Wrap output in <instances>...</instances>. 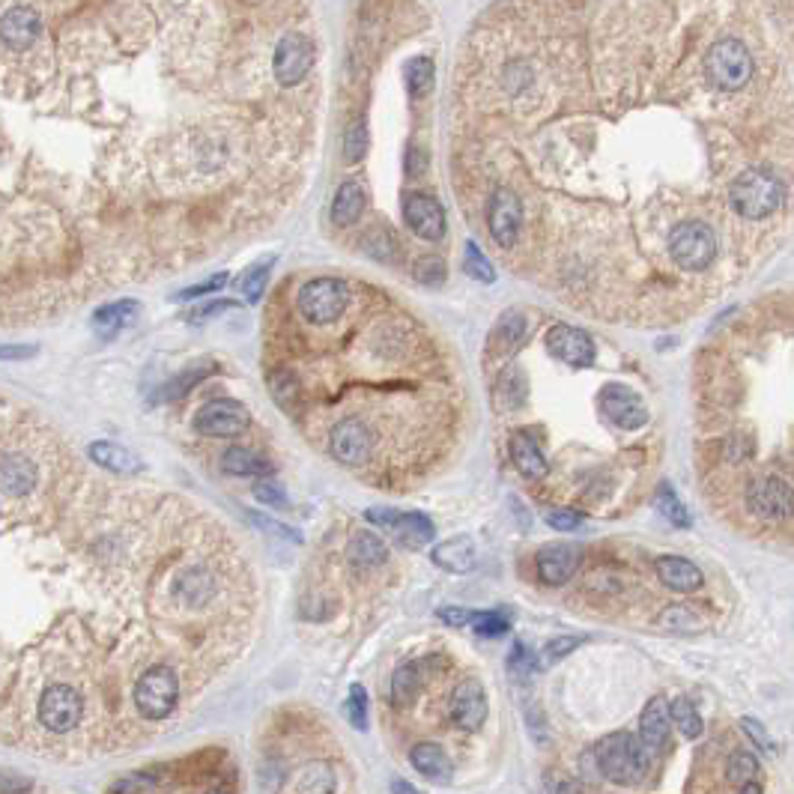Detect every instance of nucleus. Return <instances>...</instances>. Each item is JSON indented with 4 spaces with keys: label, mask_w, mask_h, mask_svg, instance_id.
Masks as SVG:
<instances>
[{
    "label": "nucleus",
    "mask_w": 794,
    "mask_h": 794,
    "mask_svg": "<svg viewBox=\"0 0 794 794\" xmlns=\"http://www.w3.org/2000/svg\"><path fill=\"white\" fill-rule=\"evenodd\" d=\"M39 15L30 6H12L3 18H0V39L9 48H27L33 45V39L39 36Z\"/></svg>",
    "instance_id": "4be33fe9"
},
{
    "label": "nucleus",
    "mask_w": 794,
    "mask_h": 794,
    "mask_svg": "<svg viewBox=\"0 0 794 794\" xmlns=\"http://www.w3.org/2000/svg\"><path fill=\"white\" fill-rule=\"evenodd\" d=\"M544 520L556 532H574V529L583 526V514L571 511V508H550V511H544Z\"/></svg>",
    "instance_id": "09e8293b"
},
{
    "label": "nucleus",
    "mask_w": 794,
    "mask_h": 794,
    "mask_svg": "<svg viewBox=\"0 0 794 794\" xmlns=\"http://www.w3.org/2000/svg\"><path fill=\"white\" fill-rule=\"evenodd\" d=\"M705 69H708V78L720 87V90H741L750 75H753V57L747 51L744 42L738 39H723L717 42L708 57H705Z\"/></svg>",
    "instance_id": "39448f33"
},
{
    "label": "nucleus",
    "mask_w": 794,
    "mask_h": 794,
    "mask_svg": "<svg viewBox=\"0 0 794 794\" xmlns=\"http://www.w3.org/2000/svg\"><path fill=\"white\" fill-rule=\"evenodd\" d=\"M254 499L263 502V505H269V508H287L290 505L287 502V493H284V487L278 481H257L254 484Z\"/></svg>",
    "instance_id": "8fccbe9b"
},
{
    "label": "nucleus",
    "mask_w": 794,
    "mask_h": 794,
    "mask_svg": "<svg viewBox=\"0 0 794 794\" xmlns=\"http://www.w3.org/2000/svg\"><path fill=\"white\" fill-rule=\"evenodd\" d=\"M245 427H248V409L230 397L209 400L195 415V430L203 436H239Z\"/></svg>",
    "instance_id": "6e6552de"
},
{
    "label": "nucleus",
    "mask_w": 794,
    "mask_h": 794,
    "mask_svg": "<svg viewBox=\"0 0 794 794\" xmlns=\"http://www.w3.org/2000/svg\"><path fill=\"white\" fill-rule=\"evenodd\" d=\"M395 789L397 792H415V789H412V786H406V783H395Z\"/></svg>",
    "instance_id": "680f3d73"
},
{
    "label": "nucleus",
    "mask_w": 794,
    "mask_h": 794,
    "mask_svg": "<svg viewBox=\"0 0 794 794\" xmlns=\"http://www.w3.org/2000/svg\"><path fill=\"white\" fill-rule=\"evenodd\" d=\"M409 762L430 783H442L445 786L454 777V762L448 759V753L439 744H415L409 750Z\"/></svg>",
    "instance_id": "5701e85b"
},
{
    "label": "nucleus",
    "mask_w": 794,
    "mask_h": 794,
    "mask_svg": "<svg viewBox=\"0 0 794 794\" xmlns=\"http://www.w3.org/2000/svg\"><path fill=\"white\" fill-rule=\"evenodd\" d=\"M738 792H741V794H762V786H759L756 780H750V783L738 786Z\"/></svg>",
    "instance_id": "052dcab7"
},
{
    "label": "nucleus",
    "mask_w": 794,
    "mask_h": 794,
    "mask_svg": "<svg viewBox=\"0 0 794 794\" xmlns=\"http://www.w3.org/2000/svg\"><path fill=\"white\" fill-rule=\"evenodd\" d=\"M314 66V45L299 36V33H287L278 48H275V78L281 87H296L299 81H305V75Z\"/></svg>",
    "instance_id": "1a4fd4ad"
},
{
    "label": "nucleus",
    "mask_w": 794,
    "mask_h": 794,
    "mask_svg": "<svg viewBox=\"0 0 794 794\" xmlns=\"http://www.w3.org/2000/svg\"><path fill=\"white\" fill-rule=\"evenodd\" d=\"M529 323L520 311H505L490 335V356H508L526 341Z\"/></svg>",
    "instance_id": "393cba45"
},
{
    "label": "nucleus",
    "mask_w": 794,
    "mask_h": 794,
    "mask_svg": "<svg viewBox=\"0 0 794 794\" xmlns=\"http://www.w3.org/2000/svg\"><path fill=\"white\" fill-rule=\"evenodd\" d=\"M81 714H84V702L66 684L48 687V693L39 702V720H42V726H48L51 732H60V735L69 732V729H75L81 723Z\"/></svg>",
    "instance_id": "f8f14e48"
},
{
    "label": "nucleus",
    "mask_w": 794,
    "mask_h": 794,
    "mask_svg": "<svg viewBox=\"0 0 794 794\" xmlns=\"http://www.w3.org/2000/svg\"><path fill=\"white\" fill-rule=\"evenodd\" d=\"M365 520L374 523V526H383L395 535L397 544L409 547V550H418L424 544L433 541L436 535V526L430 517H424L421 511H395V508H368L365 511Z\"/></svg>",
    "instance_id": "0eeeda50"
},
{
    "label": "nucleus",
    "mask_w": 794,
    "mask_h": 794,
    "mask_svg": "<svg viewBox=\"0 0 794 794\" xmlns=\"http://www.w3.org/2000/svg\"><path fill=\"white\" fill-rule=\"evenodd\" d=\"M227 308H236V305H233V302H215V305H206V308H198V311L192 314V320H203V317L221 314V311H227Z\"/></svg>",
    "instance_id": "bf43d9fd"
},
{
    "label": "nucleus",
    "mask_w": 794,
    "mask_h": 794,
    "mask_svg": "<svg viewBox=\"0 0 794 794\" xmlns=\"http://www.w3.org/2000/svg\"><path fill=\"white\" fill-rule=\"evenodd\" d=\"M347 556L356 568H377L389 559V550L383 538H377L374 532H356L347 547Z\"/></svg>",
    "instance_id": "7c9ffc66"
},
{
    "label": "nucleus",
    "mask_w": 794,
    "mask_h": 794,
    "mask_svg": "<svg viewBox=\"0 0 794 794\" xmlns=\"http://www.w3.org/2000/svg\"><path fill=\"white\" fill-rule=\"evenodd\" d=\"M508 669H511L514 675H529L532 669H538V657H535V651H529L523 642H517L514 651H511V657H508Z\"/></svg>",
    "instance_id": "3c124183"
},
{
    "label": "nucleus",
    "mask_w": 794,
    "mask_h": 794,
    "mask_svg": "<svg viewBox=\"0 0 794 794\" xmlns=\"http://www.w3.org/2000/svg\"><path fill=\"white\" fill-rule=\"evenodd\" d=\"M475 544L463 535L451 538V541H442L436 550H433V565L448 571V574H469L475 568Z\"/></svg>",
    "instance_id": "b1692460"
},
{
    "label": "nucleus",
    "mask_w": 794,
    "mask_h": 794,
    "mask_svg": "<svg viewBox=\"0 0 794 794\" xmlns=\"http://www.w3.org/2000/svg\"><path fill=\"white\" fill-rule=\"evenodd\" d=\"M36 484V466L24 457H6L0 463V490L6 496H24Z\"/></svg>",
    "instance_id": "c756f323"
},
{
    "label": "nucleus",
    "mask_w": 794,
    "mask_h": 794,
    "mask_svg": "<svg viewBox=\"0 0 794 794\" xmlns=\"http://www.w3.org/2000/svg\"><path fill=\"white\" fill-rule=\"evenodd\" d=\"M371 448H374V433L359 418H344L341 424H335L329 436V451L344 466H362Z\"/></svg>",
    "instance_id": "9d476101"
},
{
    "label": "nucleus",
    "mask_w": 794,
    "mask_h": 794,
    "mask_svg": "<svg viewBox=\"0 0 794 794\" xmlns=\"http://www.w3.org/2000/svg\"><path fill=\"white\" fill-rule=\"evenodd\" d=\"M415 281L424 284V287H439L445 281V260L436 257V254H427L415 263Z\"/></svg>",
    "instance_id": "49530a36"
},
{
    "label": "nucleus",
    "mask_w": 794,
    "mask_h": 794,
    "mask_svg": "<svg viewBox=\"0 0 794 794\" xmlns=\"http://www.w3.org/2000/svg\"><path fill=\"white\" fill-rule=\"evenodd\" d=\"M90 457L99 466H105L111 472H120V475H135V472L144 469L141 457L135 451H129V448L117 445V442H93L90 445Z\"/></svg>",
    "instance_id": "cd10ccee"
},
{
    "label": "nucleus",
    "mask_w": 794,
    "mask_h": 794,
    "mask_svg": "<svg viewBox=\"0 0 794 794\" xmlns=\"http://www.w3.org/2000/svg\"><path fill=\"white\" fill-rule=\"evenodd\" d=\"M741 726H744V732L750 735V741L759 747V750H765V753H774L777 747H774V738L768 735V729L759 723V720H753V717H744L741 720Z\"/></svg>",
    "instance_id": "603ef678"
},
{
    "label": "nucleus",
    "mask_w": 794,
    "mask_h": 794,
    "mask_svg": "<svg viewBox=\"0 0 794 794\" xmlns=\"http://www.w3.org/2000/svg\"><path fill=\"white\" fill-rule=\"evenodd\" d=\"M36 356V347H0V359H27Z\"/></svg>",
    "instance_id": "4d7b16f0"
},
{
    "label": "nucleus",
    "mask_w": 794,
    "mask_h": 794,
    "mask_svg": "<svg viewBox=\"0 0 794 794\" xmlns=\"http://www.w3.org/2000/svg\"><path fill=\"white\" fill-rule=\"evenodd\" d=\"M669 254L684 272H702L717 257V236L702 221H684L669 233Z\"/></svg>",
    "instance_id": "7ed1b4c3"
},
{
    "label": "nucleus",
    "mask_w": 794,
    "mask_h": 794,
    "mask_svg": "<svg viewBox=\"0 0 794 794\" xmlns=\"http://www.w3.org/2000/svg\"><path fill=\"white\" fill-rule=\"evenodd\" d=\"M508 445H511V460H514V466H517V472H520L523 478H529V481H541V478H547L550 463H547L544 451L538 448V442H535L526 430H514Z\"/></svg>",
    "instance_id": "aec40b11"
},
{
    "label": "nucleus",
    "mask_w": 794,
    "mask_h": 794,
    "mask_svg": "<svg viewBox=\"0 0 794 794\" xmlns=\"http://www.w3.org/2000/svg\"><path fill=\"white\" fill-rule=\"evenodd\" d=\"M448 717L457 729L478 732L487 720V690L481 681L466 678L463 684L454 687L451 702H448Z\"/></svg>",
    "instance_id": "ddd939ff"
},
{
    "label": "nucleus",
    "mask_w": 794,
    "mask_h": 794,
    "mask_svg": "<svg viewBox=\"0 0 794 794\" xmlns=\"http://www.w3.org/2000/svg\"><path fill=\"white\" fill-rule=\"evenodd\" d=\"M269 392L275 397V403L287 412H296L299 403V380L290 371H275L269 377Z\"/></svg>",
    "instance_id": "58836bf2"
},
{
    "label": "nucleus",
    "mask_w": 794,
    "mask_h": 794,
    "mask_svg": "<svg viewBox=\"0 0 794 794\" xmlns=\"http://www.w3.org/2000/svg\"><path fill=\"white\" fill-rule=\"evenodd\" d=\"M209 371H212V365H209V362L186 368V371H183V374H180L174 383H168V386H165V395L162 397H165V400H177V397H183L186 392H189V389H192V386H195V383H200V380H203Z\"/></svg>",
    "instance_id": "a18cd8bd"
},
{
    "label": "nucleus",
    "mask_w": 794,
    "mask_h": 794,
    "mask_svg": "<svg viewBox=\"0 0 794 794\" xmlns=\"http://www.w3.org/2000/svg\"><path fill=\"white\" fill-rule=\"evenodd\" d=\"M421 690V663H403L392 675V699L397 705H409Z\"/></svg>",
    "instance_id": "f704fd0d"
},
{
    "label": "nucleus",
    "mask_w": 794,
    "mask_h": 794,
    "mask_svg": "<svg viewBox=\"0 0 794 794\" xmlns=\"http://www.w3.org/2000/svg\"><path fill=\"white\" fill-rule=\"evenodd\" d=\"M487 221H490V236L496 239V245L511 248L523 227V203L511 189H496L490 198Z\"/></svg>",
    "instance_id": "dca6fc26"
},
{
    "label": "nucleus",
    "mask_w": 794,
    "mask_h": 794,
    "mask_svg": "<svg viewBox=\"0 0 794 794\" xmlns=\"http://www.w3.org/2000/svg\"><path fill=\"white\" fill-rule=\"evenodd\" d=\"M365 153H368V126H365V120H356L344 135V159L362 162Z\"/></svg>",
    "instance_id": "c03bdc74"
},
{
    "label": "nucleus",
    "mask_w": 794,
    "mask_h": 794,
    "mask_svg": "<svg viewBox=\"0 0 794 794\" xmlns=\"http://www.w3.org/2000/svg\"><path fill=\"white\" fill-rule=\"evenodd\" d=\"M272 266H275V257H263V260H257V263H251L248 269H245V275H242V281H239V290H242V296H245V302H260L263 299V290H266V284H269V272H272Z\"/></svg>",
    "instance_id": "473e14b6"
},
{
    "label": "nucleus",
    "mask_w": 794,
    "mask_h": 794,
    "mask_svg": "<svg viewBox=\"0 0 794 794\" xmlns=\"http://www.w3.org/2000/svg\"><path fill=\"white\" fill-rule=\"evenodd\" d=\"M669 717H672V723L678 726V732L684 735V738H699L702 735V717H699V711H696V705L687 699V696H678V699H672L669 702Z\"/></svg>",
    "instance_id": "e433bc0d"
},
{
    "label": "nucleus",
    "mask_w": 794,
    "mask_h": 794,
    "mask_svg": "<svg viewBox=\"0 0 794 794\" xmlns=\"http://www.w3.org/2000/svg\"><path fill=\"white\" fill-rule=\"evenodd\" d=\"M529 397V380L520 368H505L496 380V389H493V400H496V409L499 412H514L526 403Z\"/></svg>",
    "instance_id": "bb28decb"
},
{
    "label": "nucleus",
    "mask_w": 794,
    "mask_h": 794,
    "mask_svg": "<svg viewBox=\"0 0 794 794\" xmlns=\"http://www.w3.org/2000/svg\"><path fill=\"white\" fill-rule=\"evenodd\" d=\"M344 714L350 720V726L356 732H365L368 729V690L362 684H353L350 693H347V702H344Z\"/></svg>",
    "instance_id": "79ce46f5"
},
{
    "label": "nucleus",
    "mask_w": 794,
    "mask_h": 794,
    "mask_svg": "<svg viewBox=\"0 0 794 794\" xmlns=\"http://www.w3.org/2000/svg\"><path fill=\"white\" fill-rule=\"evenodd\" d=\"M654 505H657L660 517H663L666 523H672V526H678V529H687V526H690V511L684 508V502L678 499V493H675L669 484H660V487H657Z\"/></svg>",
    "instance_id": "c9c22d12"
},
{
    "label": "nucleus",
    "mask_w": 794,
    "mask_h": 794,
    "mask_svg": "<svg viewBox=\"0 0 794 794\" xmlns=\"http://www.w3.org/2000/svg\"><path fill=\"white\" fill-rule=\"evenodd\" d=\"M406 81H409V93H412V96H427L430 87H433V60H427V57H415V60L409 63Z\"/></svg>",
    "instance_id": "37998d69"
},
{
    "label": "nucleus",
    "mask_w": 794,
    "mask_h": 794,
    "mask_svg": "<svg viewBox=\"0 0 794 794\" xmlns=\"http://www.w3.org/2000/svg\"><path fill=\"white\" fill-rule=\"evenodd\" d=\"M403 221L418 239L439 242L445 236V209L430 195H421V192L403 195Z\"/></svg>",
    "instance_id": "4468645a"
},
{
    "label": "nucleus",
    "mask_w": 794,
    "mask_h": 794,
    "mask_svg": "<svg viewBox=\"0 0 794 794\" xmlns=\"http://www.w3.org/2000/svg\"><path fill=\"white\" fill-rule=\"evenodd\" d=\"M147 789H153L150 780H123L114 786V792H147Z\"/></svg>",
    "instance_id": "13d9d810"
},
{
    "label": "nucleus",
    "mask_w": 794,
    "mask_h": 794,
    "mask_svg": "<svg viewBox=\"0 0 794 794\" xmlns=\"http://www.w3.org/2000/svg\"><path fill=\"white\" fill-rule=\"evenodd\" d=\"M595 759L600 774L615 786H636L648 774L651 753L642 741L630 732H612L595 747Z\"/></svg>",
    "instance_id": "f257e3e1"
},
{
    "label": "nucleus",
    "mask_w": 794,
    "mask_h": 794,
    "mask_svg": "<svg viewBox=\"0 0 794 794\" xmlns=\"http://www.w3.org/2000/svg\"><path fill=\"white\" fill-rule=\"evenodd\" d=\"M254 523H257L260 529H266L269 535L275 532V535H281V538H287V541H296V544L302 541L296 529H290V526H284V523H278V520H269V517H260V514H257V517H254Z\"/></svg>",
    "instance_id": "6e6d98bb"
},
{
    "label": "nucleus",
    "mask_w": 794,
    "mask_h": 794,
    "mask_svg": "<svg viewBox=\"0 0 794 794\" xmlns=\"http://www.w3.org/2000/svg\"><path fill=\"white\" fill-rule=\"evenodd\" d=\"M547 350L568 368H592L597 356L592 335L577 326H565V323L547 332Z\"/></svg>",
    "instance_id": "9b49d317"
},
{
    "label": "nucleus",
    "mask_w": 794,
    "mask_h": 794,
    "mask_svg": "<svg viewBox=\"0 0 794 794\" xmlns=\"http://www.w3.org/2000/svg\"><path fill=\"white\" fill-rule=\"evenodd\" d=\"M180 699V681L174 669L153 666L144 672V678L135 684V705L147 720H165Z\"/></svg>",
    "instance_id": "423d86ee"
},
{
    "label": "nucleus",
    "mask_w": 794,
    "mask_h": 794,
    "mask_svg": "<svg viewBox=\"0 0 794 794\" xmlns=\"http://www.w3.org/2000/svg\"><path fill=\"white\" fill-rule=\"evenodd\" d=\"M657 577H660V583L666 589H672L678 595H690V592L702 589V583H705L702 571L690 559H684V556H663V559H657Z\"/></svg>",
    "instance_id": "412c9836"
},
{
    "label": "nucleus",
    "mask_w": 794,
    "mask_h": 794,
    "mask_svg": "<svg viewBox=\"0 0 794 794\" xmlns=\"http://www.w3.org/2000/svg\"><path fill=\"white\" fill-rule=\"evenodd\" d=\"M786 198V189L780 183V177H774L771 171H762V168H750L744 171L732 189H729V200L735 206V212L741 218H750V221H762L768 215H774Z\"/></svg>",
    "instance_id": "f03ea898"
},
{
    "label": "nucleus",
    "mask_w": 794,
    "mask_h": 794,
    "mask_svg": "<svg viewBox=\"0 0 794 794\" xmlns=\"http://www.w3.org/2000/svg\"><path fill=\"white\" fill-rule=\"evenodd\" d=\"M221 469L227 475H239V478H263V475L275 472V466L266 457H260L257 451H248V448H227L221 457Z\"/></svg>",
    "instance_id": "c85d7f7f"
},
{
    "label": "nucleus",
    "mask_w": 794,
    "mask_h": 794,
    "mask_svg": "<svg viewBox=\"0 0 794 794\" xmlns=\"http://www.w3.org/2000/svg\"><path fill=\"white\" fill-rule=\"evenodd\" d=\"M365 212V192L359 183H344L338 192H335V200H332V221L341 224V227H350L362 218Z\"/></svg>",
    "instance_id": "2f4dec72"
},
{
    "label": "nucleus",
    "mask_w": 794,
    "mask_h": 794,
    "mask_svg": "<svg viewBox=\"0 0 794 794\" xmlns=\"http://www.w3.org/2000/svg\"><path fill=\"white\" fill-rule=\"evenodd\" d=\"M583 562V550L577 544H547L538 550L535 568L538 580L547 586H565Z\"/></svg>",
    "instance_id": "f3484780"
},
{
    "label": "nucleus",
    "mask_w": 794,
    "mask_h": 794,
    "mask_svg": "<svg viewBox=\"0 0 794 794\" xmlns=\"http://www.w3.org/2000/svg\"><path fill=\"white\" fill-rule=\"evenodd\" d=\"M227 284V272H218V275H212L209 281H203V284H195V287H186L177 299H183V302H189V299H198V296H206V293H218L221 287Z\"/></svg>",
    "instance_id": "864d4df0"
},
{
    "label": "nucleus",
    "mask_w": 794,
    "mask_h": 794,
    "mask_svg": "<svg viewBox=\"0 0 794 794\" xmlns=\"http://www.w3.org/2000/svg\"><path fill=\"white\" fill-rule=\"evenodd\" d=\"M141 314V305L132 302V299H123V302H114V305H105L93 314V329L102 335V338H114L120 335L123 329H129Z\"/></svg>",
    "instance_id": "a878e982"
},
{
    "label": "nucleus",
    "mask_w": 794,
    "mask_h": 794,
    "mask_svg": "<svg viewBox=\"0 0 794 794\" xmlns=\"http://www.w3.org/2000/svg\"><path fill=\"white\" fill-rule=\"evenodd\" d=\"M747 505L756 517L762 520H786L792 517V487L789 481L771 475V478H762L750 487L747 493Z\"/></svg>",
    "instance_id": "2eb2a0df"
},
{
    "label": "nucleus",
    "mask_w": 794,
    "mask_h": 794,
    "mask_svg": "<svg viewBox=\"0 0 794 794\" xmlns=\"http://www.w3.org/2000/svg\"><path fill=\"white\" fill-rule=\"evenodd\" d=\"M436 615H439V621H445L448 627H466L469 621H472V609H463V606H439L436 609Z\"/></svg>",
    "instance_id": "5fc2aeb1"
},
{
    "label": "nucleus",
    "mask_w": 794,
    "mask_h": 794,
    "mask_svg": "<svg viewBox=\"0 0 794 794\" xmlns=\"http://www.w3.org/2000/svg\"><path fill=\"white\" fill-rule=\"evenodd\" d=\"M463 272L472 278V281H481V284H493L496 281V269L493 263L487 260V254L469 239L466 242V254H463Z\"/></svg>",
    "instance_id": "4c0bfd02"
},
{
    "label": "nucleus",
    "mask_w": 794,
    "mask_h": 794,
    "mask_svg": "<svg viewBox=\"0 0 794 794\" xmlns=\"http://www.w3.org/2000/svg\"><path fill=\"white\" fill-rule=\"evenodd\" d=\"M469 624H472V630H475L478 636H490V639H496V636H505V633L511 630V615H508L505 609L475 612Z\"/></svg>",
    "instance_id": "ea45409f"
},
{
    "label": "nucleus",
    "mask_w": 794,
    "mask_h": 794,
    "mask_svg": "<svg viewBox=\"0 0 794 794\" xmlns=\"http://www.w3.org/2000/svg\"><path fill=\"white\" fill-rule=\"evenodd\" d=\"M299 314L320 326V323H332L338 320L347 305H350V287L341 278H311L308 284H302L299 290Z\"/></svg>",
    "instance_id": "20e7f679"
},
{
    "label": "nucleus",
    "mask_w": 794,
    "mask_h": 794,
    "mask_svg": "<svg viewBox=\"0 0 794 794\" xmlns=\"http://www.w3.org/2000/svg\"><path fill=\"white\" fill-rule=\"evenodd\" d=\"M726 777H729V783H735V786H744V783L756 780V777H759V759H756L750 750H738V753H732V756H729Z\"/></svg>",
    "instance_id": "a19ab883"
},
{
    "label": "nucleus",
    "mask_w": 794,
    "mask_h": 794,
    "mask_svg": "<svg viewBox=\"0 0 794 794\" xmlns=\"http://www.w3.org/2000/svg\"><path fill=\"white\" fill-rule=\"evenodd\" d=\"M600 412L621 430H639L648 421L645 403L624 386H606L600 392Z\"/></svg>",
    "instance_id": "a211bd4d"
},
{
    "label": "nucleus",
    "mask_w": 794,
    "mask_h": 794,
    "mask_svg": "<svg viewBox=\"0 0 794 794\" xmlns=\"http://www.w3.org/2000/svg\"><path fill=\"white\" fill-rule=\"evenodd\" d=\"M669 735H672L669 702L663 696H654L639 714V741L648 753H660L669 744Z\"/></svg>",
    "instance_id": "6ab92c4d"
},
{
    "label": "nucleus",
    "mask_w": 794,
    "mask_h": 794,
    "mask_svg": "<svg viewBox=\"0 0 794 794\" xmlns=\"http://www.w3.org/2000/svg\"><path fill=\"white\" fill-rule=\"evenodd\" d=\"M580 645H583L580 636H559V639H553V642H547V645L541 648L538 666H553L556 660L568 657V654H571L574 648H580Z\"/></svg>",
    "instance_id": "de8ad7c7"
},
{
    "label": "nucleus",
    "mask_w": 794,
    "mask_h": 794,
    "mask_svg": "<svg viewBox=\"0 0 794 794\" xmlns=\"http://www.w3.org/2000/svg\"><path fill=\"white\" fill-rule=\"evenodd\" d=\"M296 792H308V794L335 792V774H332V768L323 765V762L305 765V768L296 774Z\"/></svg>",
    "instance_id": "72a5a7b5"
}]
</instances>
